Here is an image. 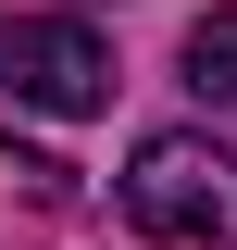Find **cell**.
Wrapping results in <instances>:
<instances>
[{
    "label": "cell",
    "mask_w": 237,
    "mask_h": 250,
    "mask_svg": "<svg viewBox=\"0 0 237 250\" xmlns=\"http://www.w3.org/2000/svg\"><path fill=\"white\" fill-rule=\"evenodd\" d=\"M125 225L187 238V250H237V150L225 138H187V125L138 138V163H125Z\"/></svg>",
    "instance_id": "cell-1"
},
{
    "label": "cell",
    "mask_w": 237,
    "mask_h": 250,
    "mask_svg": "<svg viewBox=\"0 0 237 250\" xmlns=\"http://www.w3.org/2000/svg\"><path fill=\"white\" fill-rule=\"evenodd\" d=\"M0 150H13V138H0ZM13 163H25V175H62V163H50V150H13ZM62 188H75V175H62Z\"/></svg>",
    "instance_id": "cell-4"
},
{
    "label": "cell",
    "mask_w": 237,
    "mask_h": 250,
    "mask_svg": "<svg viewBox=\"0 0 237 250\" xmlns=\"http://www.w3.org/2000/svg\"><path fill=\"white\" fill-rule=\"evenodd\" d=\"M187 88H200V100H225V113H237V0H212L200 25H187Z\"/></svg>",
    "instance_id": "cell-3"
},
{
    "label": "cell",
    "mask_w": 237,
    "mask_h": 250,
    "mask_svg": "<svg viewBox=\"0 0 237 250\" xmlns=\"http://www.w3.org/2000/svg\"><path fill=\"white\" fill-rule=\"evenodd\" d=\"M0 88L38 113H100L113 100V50L62 13H0Z\"/></svg>",
    "instance_id": "cell-2"
}]
</instances>
